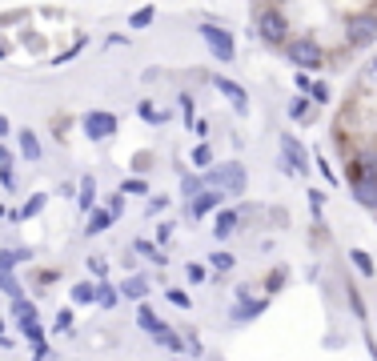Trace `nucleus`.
<instances>
[{
    "instance_id": "09e8293b",
    "label": "nucleus",
    "mask_w": 377,
    "mask_h": 361,
    "mask_svg": "<svg viewBox=\"0 0 377 361\" xmlns=\"http://www.w3.org/2000/svg\"><path fill=\"white\" fill-rule=\"evenodd\" d=\"M8 129H13V125H8V116L0 113V137H4V132H8Z\"/></svg>"
},
{
    "instance_id": "aec40b11",
    "label": "nucleus",
    "mask_w": 377,
    "mask_h": 361,
    "mask_svg": "<svg viewBox=\"0 0 377 361\" xmlns=\"http://www.w3.org/2000/svg\"><path fill=\"white\" fill-rule=\"evenodd\" d=\"M209 265H213L217 273H229L233 265H237V257H233L229 249H213V253H209Z\"/></svg>"
},
{
    "instance_id": "e433bc0d",
    "label": "nucleus",
    "mask_w": 377,
    "mask_h": 361,
    "mask_svg": "<svg viewBox=\"0 0 377 361\" xmlns=\"http://www.w3.org/2000/svg\"><path fill=\"white\" fill-rule=\"evenodd\" d=\"M52 329H56V333H68V329H72V309H61V313H56Z\"/></svg>"
},
{
    "instance_id": "f704fd0d",
    "label": "nucleus",
    "mask_w": 377,
    "mask_h": 361,
    "mask_svg": "<svg viewBox=\"0 0 377 361\" xmlns=\"http://www.w3.org/2000/svg\"><path fill=\"white\" fill-rule=\"evenodd\" d=\"M137 253H145L148 261H157V265H164V257H161V253H157V245H153V241H137Z\"/></svg>"
},
{
    "instance_id": "de8ad7c7",
    "label": "nucleus",
    "mask_w": 377,
    "mask_h": 361,
    "mask_svg": "<svg viewBox=\"0 0 377 361\" xmlns=\"http://www.w3.org/2000/svg\"><path fill=\"white\" fill-rule=\"evenodd\" d=\"M4 164H13V153H8V148L0 145V169H4Z\"/></svg>"
},
{
    "instance_id": "c03bdc74",
    "label": "nucleus",
    "mask_w": 377,
    "mask_h": 361,
    "mask_svg": "<svg viewBox=\"0 0 377 361\" xmlns=\"http://www.w3.org/2000/svg\"><path fill=\"white\" fill-rule=\"evenodd\" d=\"M33 361H49V345H45V341L33 345Z\"/></svg>"
},
{
    "instance_id": "20e7f679",
    "label": "nucleus",
    "mask_w": 377,
    "mask_h": 361,
    "mask_svg": "<svg viewBox=\"0 0 377 361\" xmlns=\"http://www.w3.org/2000/svg\"><path fill=\"white\" fill-rule=\"evenodd\" d=\"M257 36L265 45H285L289 40V17L281 8H261L257 13Z\"/></svg>"
},
{
    "instance_id": "f257e3e1",
    "label": "nucleus",
    "mask_w": 377,
    "mask_h": 361,
    "mask_svg": "<svg viewBox=\"0 0 377 361\" xmlns=\"http://www.w3.org/2000/svg\"><path fill=\"white\" fill-rule=\"evenodd\" d=\"M285 56H289V65H297L301 72H313V68H321V61H325V49H321L313 36H289V40H285Z\"/></svg>"
},
{
    "instance_id": "2eb2a0df",
    "label": "nucleus",
    "mask_w": 377,
    "mask_h": 361,
    "mask_svg": "<svg viewBox=\"0 0 377 361\" xmlns=\"http://www.w3.org/2000/svg\"><path fill=\"white\" fill-rule=\"evenodd\" d=\"M77 205H81L84 213H89V209L97 205V177H93V173H84V177H81V193H77Z\"/></svg>"
},
{
    "instance_id": "c756f323",
    "label": "nucleus",
    "mask_w": 377,
    "mask_h": 361,
    "mask_svg": "<svg viewBox=\"0 0 377 361\" xmlns=\"http://www.w3.org/2000/svg\"><path fill=\"white\" fill-rule=\"evenodd\" d=\"M45 205H49V197H45V193H36V197H29V201H24V209H20V217L29 221V217H36L40 209H45Z\"/></svg>"
},
{
    "instance_id": "37998d69",
    "label": "nucleus",
    "mask_w": 377,
    "mask_h": 361,
    "mask_svg": "<svg viewBox=\"0 0 377 361\" xmlns=\"http://www.w3.org/2000/svg\"><path fill=\"white\" fill-rule=\"evenodd\" d=\"M305 109H309V100H305V97H297L293 105H289V116H301Z\"/></svg>"
},
{
    "instance_id": "bb28decb",
    "label": "nucleus",
    "mask_w": 377,
    "mask_h": 361,
    "mask_svg": "<svg viewBox=\"0 0 377 361\" xmlns=\"http://www.w3.org/2000/svg\"><path fill=\"white\" fill-rule=\"evenodd\" d=\"M189 161H193V169H209V164H213V148L201 141V145L193 148V157H189Z\"/></svg>"
},
{
    "instance_id": "5701e85b",
    "label": "nucleus",
    "mask_w": 377,
    "mask_h": 361,
    "mask_svg": "<svg viewBox=\"0 0 377 361\" xmlns=\"http://www.w3.org/2000/svg\"><path fill=\"white\" fill-rule=\"evenodd\" d=\"M349 257H353V269H357L361 277H374V257L365 249H349Z\"/></svg>"
},
{
    "instance_id": "7ed1b4c3",
    "label": "nucleus",
    "mask_w": 377,
    "mask_h": 361,
    "mask_svg": "<svg viewBox=\"0 0 377 361\" xmlns=\"http://www.w3.org/2000/svg\"><path fill=\"white\" fill-rule=\"evenodd\" d=\"M377 40V13H353L345 20V45L349 49H365Z\"/></svg>"
},
{
    "instance_id": "9d476101",
    "label": "nucleus",
    "mask_w": 377,
    "mask_h": 361,
    "mask_svg": "<svg viewBox=\"0 0 377 361\" xmlns=\"http://www.w3.org/2000/svg\"><path fill=\"white\" fill-rule=\"evenodd\" d=\"M213 89L217 93H221V97L229 100L233 109H237V113L245 116L249 113V100H245V89H241V84L237 81H229V77H213Z\"/></svg>"
},
{
    "instance_id": "58836bf2",
    "label": "nucleus",
    "mask_w": 377,
    "mask_h": 361,
    "mask_svg": "<svg viewBox=\"0 0 377 361\" xmlns=\"http://www.w3.org/2000/svg\"><path fill=\"white\" fill-rule=\"evenodd\" d=\"M137 113L145 116V121H164V113H161V109H153L148 100H141V109H137Z\"/></svg>"
},
{
    "instance_id": "8fccbe9b",
    "label": "nucleus",
    "mask_w": 377,
    "mask_h": 361,
    "mask_svg": "<svg viewBox=\"0 0 377 361\" xmlns=\"http://www.w3.org/2000/svg\"><path fill=\"white\" fill-rule=\"evenodd\" d=\"M369 72H374V77H377V61H374V65H369Z\"/></svg>"
},
{
    "instance_id": "3c124183",
    "label": "nucleus",
    "mask_w": 377,
    "mask_h": 361,
    "mask_svg": "<svg viewBox=\"0 0 377 361\" xmlns=\"http://www.w3.org/2000/svg\"><path fill=\"white\" fill-rule=\"evenodd\" d=\"M0 337H4V321H0Z\"/></svg>"
},
{
    "instance_id": "603ef678",
    "label": "nucleus",
    "mask_w": 377,
    "mask_h": 361,
    "mask_svg": "<svg viewBox=\"0 0 377 361\" xmlns=\"http://www.w3.org/2000/svg\"><path fill=\"white\" fill-rule=\"evenodd\" d=\"M0 217H4V205H0Z\"/></svg>"
},
{
    "instance_id": "f3484780",
    "label": "nucleus",
    "mask_w": 377,
    "mask_h": 361,
    "mask_svg": "<svg viewBox=\"0 0 377 361\" xmlns=\"http://www.w3.org/2000/svg\"><path fill=\"white\" fill-rule=\"evenodd\" d=\"M137 325L145 329L148 337H153L157 329H164V321H161V317H157V313H153V309H148L145 301H141V305H137Z\"/></svg>"
},
{
    "instance_id": "412c9836",
    "label": "nucleus",
    "mask_w": 377,
    "mask_h": 361,
    "mask_svg": "<svg viewBox=\"0 0 377 361\" xmlns=\"http://www.w3.org/2000/svg\"><path fill=\"white\" fill-rule=\"evenodd\" d=\"M153 341L157 345H164V349H173V353H180V349H185V341H180L177 333H173V329L164 325V329H157V333H153Z\"/></svg>"
},
{
    "instance_id": "473e14b6",
    "label": "nucleus",
    "mask_w": 377,
    "mask_h": 361,
    "mask_svg": "<svg viewBox=\"0 0 377 361\" xmlns=\"http://www.w3.org/2000/svg\"><path fill=\"white\" fill-rule=\"evenodd\" d=\"M164 297H169V301H173L177 309H193V297L185 293V289H169V293H164Z\"/></svg>"
},
{
    "instance_id": "c9c22d12",
    "label": "nucleus",
    "mask_w": 377,
    "mask_h": 361,
    "mask_svg": "<svg viewBox=\"0 0 377 361\" xmlns=\"http://www.w3.org/2000/svg\"><path fill=\"white\" fill-rule=\"evenodd\" d=\"M89 273H93L97 281H105V273H109V261H105V257H89Z\"/></svg>"
},
{
    "instance_id": "cd10ccee",
    "label": "nucleus",
    "mask_w": 377,
    "mask_h": 361,
    "mask_svg": "<svg viewBox=\"0 0 377 361\" xmlns=\"http://www.w3.org/2000/svg\"><path fill=\"white\" fill-rule=\"evenodd\" d=\"M17 329L24 333V341H45V329H40V321H17Z\"/></svg>"
},
{
    "instance_id": "2f4dec72",
    "label": "nucleus",
    "mask_w": 377,
    "mask_h": 361,
    "mask_svg": "<svg viewBox=\"0 0 377 361\" xmlns=\"http://www.w3.org/2000/svg\"><path fill=\"white\" fill-rule=\"evenodd\" d=\"M116 301H121V293H116L109 281H100V297H97V305H105V309H113Z\"/></svg>"
},
{
    "instance_id": "9b49d317",
    "label": "nucleus",
    "mask_w": 377,
    "mask_h": 361,
    "mask_svg": "<svg viewBox=\"0 0 377 361\" xmlns=\"http://www.w3.org/2000/svg\"><path fill=\"white\" fill-rule=\"evenodd\" d=\"M237 221H241V217L233 213V209H217V217H213V237H217V241H229L233 233H237Z\"/></svg>"
},
{
    "instance_id": "4be33fe9",
    "label": "nucleus",
    "mask_w": 377,
    "mask_h": 361,
    "mask_svg": "<svg viewBox=\"0 0 377 361\" xmlns=\"http://www.w3.org/2000/svg\"><path fill=\"white\" fill-rule=\"evenodd\" d=\"M13 317H17V321H36V301L13 297Z\"/></svg>"
},
{
    "instance_id": "864d4df0",
    "label": "nucleus",
    "mask_w": 377,
    "mask_h": 361,
    "mask_svg": "<svg viewBox=\"0 0 377 361\" xmlns=\"http://www.w3.org/2000/svg\"><path fill=\"white\" fill-rule=\"evenodd\" d=\"M177 361H185V358H177Z\"/></svg>"
},
{
    "instance_id": "393cba45",
    "label": "nucleus",
    "mask_w": 377,
    "mask_h": 361,
    "mask_svg": "<svg viewBox=\"0 0 377 361\" xmlns=\"http://www.w3.org/2000/svg\"><path fill=\"white\" fill-rule=\"evenodd\" d=\"M153 20H157V8H153V4H145V8H137V13L129 17V29H148Z\"/></svg>"
},
{
    "instance_id": "f8f14e48",
    "label": "nucleus",
    "mask_w": 377,
    "mask_h": 361,
    "mask_svg": "<svg viewBox=\"0 0 377 361\" xmlns=\"http://www.w3.org/2000/svg\"><path fill=\"white\" fill-rule=\"evenodd\" d=\"M349 189H353L357 205H365V209H377V180H349Z\"/></svg>"
},
{
    "instance_id": "39448f33",
    "label": "nucleus",
    "mask_w": 377,
    "mask_h": 361,
    "mask_svg": "<svg viewBox=\"0 0 377 361\" xmlns=\"http://www.w3.org/2000/svg\"><path fill=\"white\" fill-rule=\"evenodd\" d=\"M201 40L209 45L221 65H233V56H237V45H233V33H225L221 24H201Z\"/></svg>"
},
{
    "instance_id": "79ce46f5",
    "label": "nucleus",
    "mask_w": 377,
    "mask_h": 361,
    "mask_svg": "<svg viewBox=\"0 0 377 361\" xmlns=\"http://www.w3.org/2000/svg\"><path fill=\"white\" fill-rule=\"evenodd\" d=\"M321 205H325V193H317V189H309V209H313V213H321Z\"/></svg>"
},
{
    "instance_id": "f03ea898",
    "label": "nucleus",
    "mask_w": 377,
    "mask_h": 361,
    "mask_svg": "<svg viewBox=\"0 0 377 361\" xmlns=\"http://www.w3.org/2000/svg\"><path fill=\"white\" fill-rule=\"evenodd\" d=\"M201 180H205L209 189H225L229 197L245 193V185H249V180H245V164H241V161H225L221 169H209Z\"/></svg>"
},
{
    "instance_id": "ddd939ff",
    "label": "nucleus",
    "mask_w": 377,
    "mask_h": 361,
    "mask_svg": "<svg viewBox=\"0 0 377 361\" xmlns=\"http://www.w3.org/2000/svg\"><path fill=\"white\" fill-rule=\"evenodd\" d=\"M265 305H269V301H253V297H249V301H237V305H233V321H237V325H241V321H253V317L265 313Z\"/></svg>"
},
{
    "instance_id": "a18cd8bd",
    "label": "nucleus",
    "mask_w": 377,
    "mask_h": 361,
    "mask_svg": "<svg viewBox=\"0 0 377 361\" xmlns=\"http://www.w3.org/2000/svg\"><path fill=\"white\" fill-rule=\"evenodd\" d=\"M189 281H205V265H197V261L189 265Z\"/></svg>"
},
{
    "instance_id": "a878e982",
    "label": "nucleus",
    "mask_w": 377,
    "mask_h": 361,
    "mask_svg": "<svg viewBox=\"0 0 377 361\" xmlns=\"http://www.w3.org/2000/svg\"><path fill=\"white\" fill-rule=\"evenodd\" d=\"M20 261H29V249H0V269H13Z\"/></svg>"
},
{
    "instance_id": "ea45409f",
    "label": "nucleus",
    "mask_w": 377,
    "mask_h": 361,
    "mask_svg": "<svg viewBox=\"0 0 377 361\" xmlns=\"http://www.w3.org/2000/svg\"><path fill=\"white\" fill-rule=\"evenodd\" d=\"M109 213H113V217H121V213H125V193H121V189H116V197L109 201Z\"/></svg>"
},
{
    "instance_id": "c85d7f7f",
    "label": "nucleus",
    "mask_w": 377,
    "mask_h": 361,
    "mask_svg": "<svg viewBox=\"0 0 377 361\" xmlns=\"http://www.w3.org/2000/svg\"><path fill=\"white\" fill-rule=\"evenodd\" d=\"M201 189H205V180H201V177H180V197H185V201H193Z\"/></svg>"
},
{
    "instance_id": "0eeeda50",
    "label": "nucleus",
    "mask_w": 377,
    "mask_h": 361,
    "mask_svg": "<svg viewBox=\"0 0 377 361\" xmlns=\"http://www.w3.org/2000/svg\"><path fill=\"white\" fill-rule=\"evenodd\" d=\"M281 157H285V169L289 173H309V153L301 148V141H297L293 132H281Z\"/></svg>"
},
{
    "instance_id": "4c0bfd02",
    "label": "nucleus",
    "mask_w": 377,
    "mask_h": 361,
    "mask_svg": "<svg viewBox=\"0 0 377 361\" xmlns=\"http://www.w3.org/2000/svg\"><path fill=\"white\" fill-rule=\"evenodd\" d=\"M309 100L325 105V100H329V84H321V81H317V84H309Z\"/></svg>"
},
{
    "instance_id": "6e6552de",
    "label": "nucleus",
    "mask_w": 377,
    "mask_h": 361,
    "mask_svg": "<svg viewBox=\"0 0 377 361\" xmlns=\"http://www.w3.org/2000/svg\"><path fill=\"white\" fill-rule=\"evenodd\" d=\"M225 197H229L225 189H209V185H205V189H201L197 197L189 201V213H193V217L213 213V209H221V205H225Z\"/></svg>"
},
{
    "instance_id": "a211bd4d",
    "label": "nucleus",
    "mask_w": 377,
    "mask_h": 361,
    "mask_svg": "<svg viewBox=\"0 0 377 361\" xmlns=\"http://www.w3.org/2000/svg\"><path fill=\"white\" fill-rule=\"evenodd\" d=\"M20 157L24 161H40V141L33 129H20Z\"/></svg>"
},
{
    "instance_id": "7c9ffc66",
    "label": "nucleus",
    "mask_w": 377,
    "mask_h": 361,
    "mask_svg": "<svg viewBox=\"0 0 377 361\" xmlns=\"http://www.w3.org/2000/svg\"><path fill=\"white\" fill-rule=\"evenodd\" d=\"M121 193L125 197H141V193H148V185L141 177H129V180H121Z\"/></svg>"
},
{
    "instance_id": "72a5a7b5",
    "label": "nucleus",
    "mask_w": 377,
    "mask_h": 361,
    "mask_svg": "<svg viewBox=\"0 0 377 361\" xmlns=\"http://www.w3.org/2000/svg\"><path fill=\"white\" fill-rule=\"evenodd\" d=\"M180 113H185V125H193V113H197V105H193V93H180Z\"/></svg>"
},
{
    "instance_id": "6ab92c4d",
    "label": "nucleus",
    "mask_w": 377,
    "mask_h": 361,
    "mask_svg": "<svg viewBox=\"0 0 377 361\" xmlns=\"http://www.w3.org/2000/svg\"><path fill=\"white\" fill-rule=\"evenodd\" d=\"M121 297H129V301H145L148 297V281L145 277H129L121 285Z\"/></svg>"
},
{
    "instance_id": "dca6fc26",
    "label": "nucleus",
    "mask_w": 377,
    "mask_h": 361,
    "mask_svg": "<svg viewBox=\"0 0 377 361\" xmlns=\"http://www.w3.org/2000/svg\"><path fill=\"white\" fill-rule=\"evenodd\" d=\"M97 297H100V281H77L72 285V301L77 305H93Z\"/></svg>"
},
{
    "instance_id": "5fc2aeb1",
    "label": "nucleus",
    "mask_w": 377,
    "mask_h": 361,
    "mask_svg": "<svg viewBox=\"0 0 377 361\" xmlns=\"http://www.w3.org/2000/svg\"><path fill=\"white\" fill-rule=\"evenodd\" d=\"M0 52H4V49H0Z\"/></svg>"
},
{
    "instance_id": "4468645a",
    "label": "nucleus",
    "mask_w": 377,
    "mask_h": 361,
    "mask_svg": "<svg viewBox=\"0 0 377 361\" xmlns=\"http://www.w3.org/2000/svg\"><path fill=\"white\" fill-rule=\"evenodd\" d=\"M113 221H116V217L109 213V209H97V205H93V209H89V225H84V233H89V237H97V233H105Z\"/></svg>"
},
{
    "instance_id": "b1692460",
    "label": "nucleus",
    "mask_w": 377,
    "mask_h": 361,
    "mask_svg": "<svg viewBox=\"0 0 377 361\" xmlns=\"http://www.w3.org/2000/svg\"><path fill=\"white\" fill-rule=\"evenodd\" d=\"M0 293H8V297H24V285H20L17 277H13V269H0Z\"/></svg>"
},
{
    "instance_id": "49530a36",
    "label": "nucleus",
    "mask_w": 377,
    "mask_h": 361,
    "mask_svg": "<svg viewBox=\"0 0 377 361\" xmlns=\"http://www.w3.org/2000/svg\"><path fill=\"white\" fill-rule=\"evenodd\" d=\"M193 132H197V137H209V121H193Z\"/></svg>"
},
{
    "instance_id": "423d86ee",
    "label": "nucleus",
    "mask_w": 377,
    "mask_h": 361,
    "mask_svg": "<svg viewBox=\"0 0 377 361\" xmlns=\"http://www.w3.org/2000/svg\"><path fill=\"white\" fill-rule=\"evenodd\" d=\"M81 129H84L89 141H109V137L116 132V116L105 113V109H93V113L81 116Z\"/></svg>"
},
{
    "instance_id": "1a4fd4ad",
    "label": "nucleus",
    "mask_w": 377,
    "mask_h": 361,
    "mask_svg": "<svg viewBox=\"0 0 377 361\" xmlns=\"http://www.w3.org/2000/svg\"><path fill=\"white\" fill-rule=\"evenodd\" d=\"M349 180H377V148H361L349 164Z\"/></svg>"
},
{
    "instance_id": "a19ab883",
    "label": "nucleus",
    "mask_w": 377,
    "mask_h": 361,
    "mask_svg": "<svg viewBox=\"0 0 377 361\" xmlns=\"http://www.w3.org/2000/svg\"><path fill=\"white\" fill-rule=\"evenodd\" d=\"M164 205H169L164 197H148V201H145V213H148V217H153V213H161Z\"/></svg>"
}]
</instances>
